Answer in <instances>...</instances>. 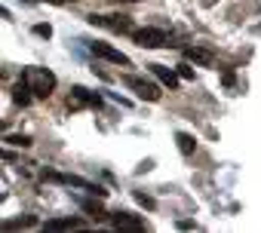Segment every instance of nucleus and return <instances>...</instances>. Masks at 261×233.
I'll use <instances>...</instances> for the list:
<instances>
[{
  "label": "nucleus",
  "instance_id": "2eb2a0df",
  "mask_svg": "<svg viewBox=\"0 0 261 233\" xmlns=\"http://www.w3.org/2000/svg\"><path fill=\"white\" fill-rule=\"evenodd\" d=\"M7 141L16 144V148H31V138H28V135H10Z\"/></svg>",
  "mask_w": 261,
  "mask_h": 233
},
{
  "label": "nucleus",
  "instance_id": "ddd939ff",
  "mask_svg": "<svg viewBox=\"0 0 261 233\" xmlns=\"http://www.w3.org/2000/svg\"><path fill=\"white\" fill-rule=\"evenodd\" d=\"M80 209H83L89 218H95V221H105V218H108V212H105V206H101V202H92V199H80Z\"/></svg>",
  "mask_w": 261,
  "mask_h": 233
},
{
  "label": "nucleus",
  "instance_id": "0eeeda50",
  "mask_svg": "<svg viewBox=\"0 0 261 233\" xmlns=\"http://www.w3.org/2000/svg\"><path fill=\"white\" fill-rule=\"evenodd\" d=\"M185 59L194 62V65H200V68H212V65H215V55H212V49H206V46H188V49H185Z\"/></svg>",
  "mask_w": 261,
  "mask_h": 233
},
{
  "label": "nucleus",
  "instance_id": "aec40b11",
  "mask_svg": "<svg viewBox=\"0 0 261 233\" xmlns=\"http://www.w3.org/2000/svg\"><path fill=\"white\" fill-rule=\"evenodd\" d=\"M40 4H74V0H40Z\"/></svg>",
  "mask_w": 261,
  "mask_h": 233
},
{
  "label": "nucleus",
  "instance_id": "9d476101",
  "mask_svg": "<svg viewBox=\"0 0 261 233\" xmlns=\"http://www.w3.org/2000/svg\"><path fill=\"white\" fill-rule=\"evenodd\" d=\"M151 71H154V77H157L163 86H169V89L178 86V74H175V71H169V68H163V65H151Z\"/></svg>",
  "mask_w": 261,
  "mask_h": 233
},
{
  "label": "nucleus",
  "instance_id": "20e7f679",
  "mask_svg": "<svg viewBox=\"0 0 261 233\" xmlns=\"http://www.w3.org/2000/svg\"><path fill=\"white\" fill-rule=\"evenodd\" d=\"M86 22H89V25H105V28L120 31V34H129V31H133V19H129V16H89Z\"/></svg>",
  "mask_w": 261,
  "mask_h": 233
},
{
  "label": "nucleus",
  "instance_id": "f257e3e1",
  "mask_svg": "<svg viewBox=\"0 0 261 233\" xmlns=\"http://www.w3.org/2000/svg\"><path fill=\"white\" fill-rule=\"evenodd\" d=\"M22 77H25V83H28V89H31L34 98H49L56 92V83H59L56 74L46 71V68H28Z\"/></svg>",
  "mask_w": 261,
  "mask_h": 233
},
{
  "label": "nucleus",
  "instance_id": "9b49d317",
  "mask_svg": "<svg viewBox=\"0 0 261 233\" xmlns=\"http://www.w3.org/2000/svg\"><path fill=\"white\" fill-rule=\"evenodd\" d=\"M77 227H83L80 218H53L43 224V230H77Z\"/></svg>",
  "mask_w": 261,
  "mask_h": 233
},
{
  "label": "nucleus",
  "instance_id": "f03ea898",
  "mask_svg": "<svg viewBox=\"0 0 261 233\" xmlns=\"http://www.w3.org/2000/svg\"><path fill=\"white\" fill-rule=\"evenodd\" d=\"M123 83L133 89L139 98H145V101H160V95H163L160 86L151 83V80H145V77H133V74H129V77H123Z\"/></svg>",
  "mask_w": 261,
  "mask_h": 233
},
{
  "label": "nucleus",
  "instance_id": "4be33fe9",
  "mask_svg": "<svg viewBox=\"0 0 261 233\" xmlns=\"http://www.w3.org/2000/svg\"><path fill=\"white\" fill-rule=\"evenodd\" d=\"M114 4H139V0H114Z\"/></svg>",
  "mask_w": 261,
  "mask_h": 233
},
{
  "label": "nucleus",
  "instance_id": "a211bd4d",
  "mask_svg": "<svg viewBox=\"0 0 261 233\" xmlns=\"http://www.w3.org/2000/svg\"><path fill=\"white\" fill-rule=\"evenodd\" d=\"M136 199H139V202H142L145 209H154V206H157V202H154L151 196H145V193H136Z\"/></svg>",
  "mask_w": 261,
  "mask_h": 233
},
{
  "label": "nucleus",
  "instance_id": "f8f14e48",
  "mask_svg": "<svg viewBox=\"0 0 261 233\" xmlns=\"http://www.w3.org/2000/svg\"><path fill=\"white\" fill-rule=\"evenodd\" d=\"M175 144H178V151H181L185 157H191V154L197 151V138H194L191 132H175Z\"/></svg>",
  "mask_w": 261,
  "mask_h": 233
},
{
  "label": "nucleus",
  "instance_id": "1a4fd4ad",
  "mask_svg": "<svg viewBox=\"0 0 261 233\" xmlns=\"http://www.w3.org/2000/svg\"><path fill=\"white\" fill-rule=\"evenodd\" d=\"M31 98H34V95H31V89H28L25 77H22L19 83H13V101H16L19 107H28V104H31Z\"/></svg>",
  "mask_w": 261,
  "mask_h": 233
},
{
  "label": "nucleus",
  "instance_id": "7ed1b4c3",
  "mask_svg": "<svg viewBox=\"0 0 261 233\" xmlns=\"http://www.w3.org/2000/svg\"><path fill=\"white\" fill-rule=\"evenodd\" d=\"M133 40H136L142 49H160V46L169 43L166 31H160V28H139V31H133Z\"/></svg>",
  "mask_w": 261,
  "mask_h": 233
},
{
  "label": "nucleus",
  "instance_id": "423d86ee",
  "mask_svg": "<svg viewBox=\"0 0 261 233\" xmlns=\"http://www.w3.org/2000/svg\"><path fill=\"white\" fill-rule=\"evenodd\" d=\"M92 52L98 55V59H105V62H114V65H126L129 68V55L126 52H120V49H114L111 43H92Z\"/></svg>",
  "mask_w": 261,
  "mask_h": 233
},
{
  "label": "nucleus",
  "instance_id": "dca6fc26",
  "mask_svg": "<svg viewBox=\"0 0 261 233\" xmlns=\"http://www.w3.org/2000/svg\"><path fill=\"white\" fill-rule=\"evenodd\" d=\"M34 34H37V37H46V40H49V37H53V25H34Z\"/></svg>",
  "mask_w": 261,
  "mask_h": 233
},
{
  "label": "nucleus",
  "instance_id": "6ab92c4d",
  "mask_svg": "<svg viewBox=\"0 0 261 233\" xmlns=\"http://www.w3.org/2000/svg\"><path fill=\"white\" fill-rule=\"evenodd\" d=\"M221 80H224V86H233V83H237V77H233V71H224V77H221Z\"/></svg>",
  "mask_w": 261,
  "mask_h": 233
},
{
  "label": "nucleus",
  "instance_id": "39448f33",
  "mask_svg": "<svg viewBox=\"0 0 261 233\" xmlns=\"http://www.w3.org/2000/svg\"><path fill=\"white\" fill-rule=\"evenodd\" d=\"M108 221L117 227V230H145V218L142 215H129V212H114L108 215Z\"/></svg>",
  "mask_w": 261,
  "mask_h": 233
},
{
  "label": "nucleus",
  "instance_id": "f3484780",
  "mask_svg": "<svg viewBox=\"0 0 261 233\" xmlns=\"http://www.w3.org/2000/svg\"><path fill=\"white\" fill-rule=\"evenodd\" d=\"M178 80H194V68H188V65H178Z\"/></svg>",
  "mask_w": 261,
  "mask_h": 233
},
{
  "label": "nucleus",
  "instance_id": "412c9836",
  "mask_svg": "<svg viewBox=\"0 0 261 233\" xmlns=\"http://www.w3.org/2000/svg\"><path fill=\"white\" fill-rule=\"evenodd\" d=\"M0 19H10V10L7 7H0Z\"/></svg>",
  "mask_w": 261,
  "mask_h": 233
},
{
  "label": "nucleus",
  "instance_id": "6e6552de",
  "mask_svg": "<svg viewBox=\"0 0 261 233\" xmlns=\"http://www.w3.org/2000/svg\"><path fill=\"white\" fill-rule=\"evenodd\" d=\"M80 104L98 107V104H101V95H95V92H89V89H83V86H74V101L68 98V107H80Z\"/></svg>",
  "mask_w": 261,
  "mask_h": 233
},
{
  "label": "nucleus",
  "instance_id": "4468645a",
  "mask_svg": "<svg viewBox=\"0 0 261 233\" xmlns=\"http://www.w3.org/2000/svg\"><path fill=\"white\" fill-rule=\"evenodd\" d=\"M37 224V218L34 215H25V218H13V221H7L4 227H10V230H19V227H34Z\"/></svg>",
  "mask_w": 261,
  "mask_h": 233
}]
</instances>
